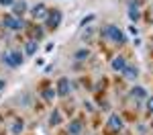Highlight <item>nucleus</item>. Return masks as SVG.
I'll list each match as a JSON object with an SVG mask.
<instances>
[{
  "instance_id": "f257e3e1",
  "label": "nucleus",
  "mask_w": 153,
  "mask_h": 135,
  "mask_svg": "<svg viewBox=\"0 0 153 135\" xmlns=\"http://www.w3.org/2000/svg\"><path fill=\"white\" fill-rule=\"evenodd\" d=\"M100 35L106 37L108 41H114L117 45H123L125 41H127V37H125V33L118 29V27H114V25H104L102 29H100Z\"/></svg>"
},
{
  "instance_id": "f03ea898",
  "label": "nucleus",
  "mask_w": 153,
  "mask_h": 135,
  "mask_svg": "<svg viewBox=\"0 0 153 135\" xmlns=\"http://www.w3.org/2000/svg\"><path fill=\"white\" fill-rule=\"evenodd\" d=\"M0 60L4 61L8 68H21L23 66V51H16V49H6L2 55H0Z\"/></svg>"
},
{
  "instance_id": "7ed1b4c3",
  "label": "nucleus",
  "mask_w": 153,
  "mask_h": 135,
  "mask_svg": "<svg viewBox=\"0 0 153 135\" xmlns=\"http://www.w3.org/2000/svg\"><path fill=\"white\" fill-rule=\"evenodd\" d=\"M61 19H63V14H61V10H59V8H49L47 19H45V25H47L49 29L53 31V29H57V27H59Z\"/></svg>"
},
{
  "instance_id": "20e7f679",
  "label": "nucleus",
  "mask_w": 153,
  "mask_h": 135,
  "mask_svg": "<svg viewBox=\"0 0 153 135\" xmlns=\"http://www.w3.org/2000/svg\"><path fill=\"white\" fill-rule=\"evenodd\" d=\"M2 25L8 27V29H12V31L25 29V21L21 19V16H12V14H4V16H2Z\"/></svg>"
},
{
  "instance_id": "39448f33",
  "label": "nucleus",
  "mask_w": 153,
  "mask_h": 135,
  "mask_svg": "<svg viewBox=\"0 0 153 135\" xmlns=\"http://www.w3.org/2000/svg\"><path fill=\"white\" fill-rule=\"evenodd\" d=\"M47 12H49V8L43 2H37L35 6L31 8V16H33V21H45L47 19Z\"/></svg>"
},
{
  "instance_id": "423d86ee",
  "label": "nucleus",
  "mask_w": 153,
  "mask_h": 135,
  "mask_svg": "<svg viewBox=\"0 0 153 135\" xmlns=\"http://www.w3.org/2000/svg\"><path fill=\"white\" fill-rule=\"evenodd\" d=\"M70 90H71V84H70V80L63 76V78H59L57 80V96H68L70 94Z\"/></svg>"
},
{
  "instance_id": "0eeeda50",
  "label": "nucleus",
  "mask_w": 153,
  "mask_h": 135,
  "mask_svg": "<svg viewBox=\"0 0 153 135\" xmlns=\"http://www.w3.org/2000/svg\"><path fill=\"white\" fill-rule=\"evenodd\" d=\"M139 0H131L129 2V19H131V23H137L139 19H141V12H139Z\"/></svg>"
},
{
  "instance_id": "6e6552de",
  "label": "nucleus",
  "mask_w": 153,
  "mask_h": 135,
  "mask_svg": "<svg viewBox=\"0 0 153 135\" xmlns=\"http://www.w3.org/2000/svg\"><path fill=\"white\" fill-rule=\"evenodd\" d=\"M129 96L133 98V100H147V96H149V94H147V90H145L143 86L137 84V86H133V88H131Z\"/></svg>"
},
{
  "instance_id": "1a4fd4ad",
  "label": "nucleus",
  "mask_w": 153,
  "mask_h": 135,
  "mask_svg": "<svg viewBox=\"0 0 153 135\" xmlns=\"http://www.w3.org/2000/svg\"><path fill=\"white\" fill-rule=\"evenodd\" d=\"M10 8H12V16H23L25 12H27V2L25 0H16Z\"/></svg>"
},
{
  "instance_id": "9d476101",
  "label": "nucleus",
  "mask_w": 153,
  "mask_h": 135,
  "mask_svg": "<svg viewBox=\"0 0 153 135\" xmlns=\"http://www.w3.org/2000/svg\"><path fill=\"white\" fill-rule=\"evenodd\" d=\"M108 129L120 131V129H123V119H120L118 115H110V117H108Z\"/></svg>"
},
{
  "instance_id": "9b49d317",
  "label": "nucleus",
  "mask_w": 153,
  "mask_h": 135,
  "mask_svg": "<svg viewBox=\"0 0 153 135\" xmlns=\"http://www.w3.org/2000/svg\"><path fill=\"white\" fill-rule=\"evenodd\" d=\"M123 76H125V78H127V80H137V76H139V72H137V68H135V66H129V63H127V66H125V68H123Z\"/></svg>"
},
{
  "instance_id": "f8f14e48",
  "label": "nucleus",
  "mask_w": 153,
  "mask_h": 135,
  "mask_svg": "<svg viewBox=\"0 0 153 135\" xmlns=\"http://www.w3.org/2000/svg\"><path fill=\"white\" fill-rule=\"evenodd\" d=\"M37 51H39V41H33V39H29V41L25 43V53L33 57Z\"/></svg>"
},
{
  "instance_id": "ddd939ff",
  "label": "nucleus",
  "mask_w": 153,
  "mask_h": 135,
  "mask_svg": "<svg viewBox=\"0 0 153 135\" xmlns=\"http://www.w3.org/2000/svg\"><path fill=\"white\" fill-rule=\"evenodd\" d=\"M68 133L70 135H80L82 133V121H78V119L71 121L70 125H68Z\"/></svg>"
},
{
  "instance_id": "4468645a",
  "label": "nucleus",
  "mask_w": 153,
  "mask_h": 135,
  "mask_svg": "<svg viewBox=\"0 0 153 135\" xmlns=\"http://www.w3.org/2000/svg\"><path fill=\"white\" fill-rule=\"evenodd\" d=\"M29 35H31V39H33V41H41V39H43V27H39V25L31 27Z\"/></svg>"
},
{
  "instance_id": "2eb2a0df",
  "label": "nucleus",
  "mask_w": 153,
  "mask_h": 135,
  "mask_svg": "<svg viewBox=\"0 0 153 135\" xmlns=\"http://www.w3.org/2000/svg\"><path fill=\"white\" fill-rule=\"evenodd\" d=\"M125 66H127V60H125L123 55H117V57L112 60V70H114V72H123Z\"/></svg>"
},
{
  "instance_id": "dca6fc26",
  "label": "nucleus",
  "mask_w": 153,
  "mask_h": 135,
  "mask_svg": "<svg viewBox=\"0 0 153 135\" xmlns=\"http://www.w3.org/2000/svg\"><path fill=\"white\" fill-rule=\"evenodd\" d=\"M59 123H61V113L57 109H53L51 110V117H49V127H55Z\"/></svg>"
},
{
  "instance_id": "f3484780",
  "label": "nucleus",
  "mask_w": 153,
  "mask_h": 135,
  "mask_svg": "<svg viewBox=\"0 0 153 135\" xmlns=\"http://www.w3.org/2000/svg\"><path fill=\"white\" fill-rule=\"evenodd\" d=\"M23 129H25V121L23 119H16V121L10 125V133H14V135L23 133Z\"/></svg>"
},
{
  "instance_id": "a211bd4d",
  "label": "nucleus",
  "mask_w": 153,
  "mask_h": 135,
  "mask_svg": "<svg viewBox=\"0 0 153 135\" xmlns=\"http://www.w3.org/2000/svg\"><path fill=\"white\" fill-rule=\"evenodd\" d=\"M41 96H43V100H53V98L57 96V92H55L53 88H43V92H41Z\"/></svg>"
},
{
  "instance_id": "6ab92c4d",
  "label": "nucleus",
  "mask_w": 153,
  "mask_h": 135,
  "mask_svg": "<svg viewBox=\"0 0 153 135\" xmlns=\"http://www.w3.org/2000/svg\"><path fill=\"white\" fill-rule=\"evenodd\" d=\"M88 55H90V51H88V49H78V51H76V55H74V60L80 61V60H86Z\"/></svg>"
},
{
  "instance_id": "aec40b11",
  "label": "nucleus",
  "mask_w": 153,
  "mask_h": 135,
  "mask_svg": "<svg viewBox=\"0 0 153 135\" xmlns=\"http://www.w3.org/2000/svg\"><path fill=\"white\" fill-rule=\"evenodd\" d=\"M94 19H96V14H94V12H90V14H86V16L82 19V23H80V27H86L88 23H92Z\"/></svg>"
},
{
  "instance_id": "412c9836",
  "label": "nucleus",
  "mask_w": 153,
  "mask_h": 135,
  "mask_svg": "<svg viewBox=\"0 0 153 135\" xmlns=\"http://www.w3.org/2000/svg\"><path fill=\"white\" fill-rule=\"evenodd\" d=\"M147 113H153V96H147Z\"/></svg>"
},
{
  "instance_id": "4be33fe9",
  "label": "nucleus",
  "mask_w": 153,
  "mask_h": 135,
  "mask_svg": "<svg viewBox=\"0 0 153 135\" xmlns=\"http://www.w3.org/2000/svg\"><path fill=\"white\" fill-rule=\"evenodd\" d=\"M16 0H0V6H12Z\"/></svg>"
},
{
  "instance_id": "5701e85b",
  "label": "nucleus",
  "mask_w": 153,
  "mask_h": 135,
  "mask_svg": "<svg viewBox=\"0 0 153 135\" xmlns=\"http://www.w3.org/2000/svg\"><path fill=\"white\" fill-rule=\"evenodd\" d=\"M129 33H131V35H139V31H137V27H129Z\"/></svg>"
},
{
  "instance_id": "b1692460",
  "label": "nucleus",
  "mask_w": 153,
  "mask_h": 135,
  "mask_svg": "<svg viewBox=\"0 0 153 135\" xmlns=\"http://www.w3.org/2000/svg\"><path fill=\"white\" fill-rule=\"evenodd\" d=\"M4 88H6V82H4V80H2V78H0V92H2V90H4Z\"/></svg>"
}]
</instances>
